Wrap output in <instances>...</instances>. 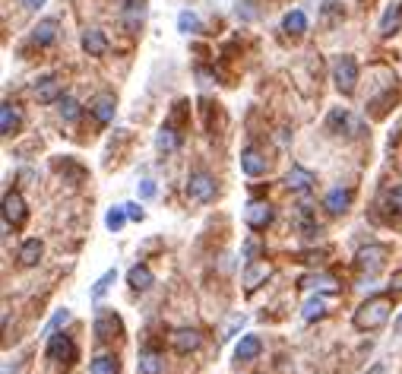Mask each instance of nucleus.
Listing matches in <instances>:
<instances>
[{
  "mask_svg": "<svg viewBox=\"0 0 402 374\" xmlns=\"http://www.w3.org/2000/svg\"><path fill=\"white\" fill-rule=\"evenodd\" d=\"M389 311H393V305H389L387 295L368 298V301L355 311V327H358V330H377V327H383L389 320Z\"/></svg>",
  "mask_w": 402,
  "mask_h": 374,
  "instance_id": "f257e3e1",
  "label": "nucleus"
},
{
  "mask_svg": "<svg viewBox=\"0 0 402 374\" xmlns=\"http://www.w3.org/2000/svg\"><path fill=\"white\" fill-rule=\"evenodd\" d=\"M333 83H336V89H339L342 96H352L355 83H358V63H355V57H348V54L336 57V63H333Z\"/></svg>",
  "mask_w": 402,
  "mask_h": 374,
  "instance_id": "f03ea898",
  "label": "nucleus"
},
{
  "mask_svg": "<svg viewBox=\"0 0 402 374\" xmlns=\"http://www.w3.org/2000/svg\"><path fill=\"white\" fill-rule=\"evenodd\" d=\"M387 257H389L387 244H368V248H362L358 254H355V264H358V270H362V273L377 276V273L383 270V264H387Z\"/></svg>",
  "mask_w": 402,
  "mask_h": 374,
  "instance_id": "7ed1b4c3",
  "label": "nucleus"
},
{
  "mask_svg": "<svg viewBox=\"0 0 402 374\" xmlns=\"http://www.w3.org/2000/svg\"><path fill=\"white\" fill-rule=\"evenodd\" d=\"M327 124H329V130H333V133H345V137H362V133H364V124L355 118L352 111H345V108H333V111H329Z\"/></svg>",
  "mask_w": 402,
  "mask_h": 374,
  "instance_id": "20e7f679",
  "label": "nucleus"
},
{
  "mask_svg": "<svg viewBox=\"0 0 402 374\" xmlns=\"http://www.w3.org/2000/svg\"><path fill=\"white\" fill-rule=\"evenodd\" d=\"M187 197L197 203H209L212 197H216V181H212V174L193 172L191 178H187Z\"/></svg>",
  "mask_w": 402,
  "mask_h": 374,
  "instance_id": "39448f33",
  "label": "nucleus"
},
{
  "mask_svg": "<svg viewBox=\"0 0 402 374\" xmlns=\"http://www.w3.org/2000/svg\"><path fill=\"white\" fill-rule=\"evenodd\" d=\"M48 359L57 361V365H73L76 346L70 343V336H64V333H51L48 336Z\"/></svg>",
  "mask_w": 402,
  "mask_h": 374,
  "instance_id": "423d86ee",
  "label": "nucleus"
},
{
  "mask_svg": "<svg viewBox=\"0 0 402 374\" xmlns=\"http://www.w3.org/2000/svg\"><path fill=\"white\" fill-rule=\"evenodd\" d=\"M244 222L251 225V229H257V232L266 229V225L273 222V207H269L266 200H253L251 207L244 209Z\"/></svg>",
  "mask_w": 402,
  "mask_h": 374,
  "instance_id": "0eeeda50",
  "label": "nucleus"
},
{
  "mask_svg": "<svg viewBox=\"0 0 402 374\" xmlns=\"http://www.w3.org/2000/svg\"><path fill=\"white\" fill-rule=\"evenodd\" d=\"M3 219H7L10 225H22V222H26V200H22L16 190L3 194Z\"/></svg>",
  "mask_w": 402,
  "mask_h": 374,
  "instance_id": "6e6552de",
  "label": "nucleus"
},
{
  "mask_svg": "<svg viewBox=\"0 0 402 374\" xmlns=\"http://www.w3.org/2000/svg\"><path fill=\"white\" fill-rule=\"evenodd\" d=\"M92 330H96L98 340H114L117 333H121V317H117L114 311H102L96 317V327H92Z\"/></svg>",
  "mask_w": 402,
  "mask_h": 374,
  "instance_id": "1a4fd4ad",
  "label": "nucleus"
},
{
  "mask_svg": "<svg viewBox=\"0 0 402 374\" xmlns=\"http://www.w3.org/2000/svg\"><path fill=\"white\" fill-rule=\"evenodd\" d=\"M146 20V0H124V26L130 32H140Z\"/></svg>",
  "mask_w": 402,
  "mask_h": 374,
  "instance_id": "9d476101",
  "label": "nucleus"
},
{
  "mask_svg": "<svg viewBox=\"0 0 402 374\" xmlns=\"http://www.w3.org/2000/svg\"><path fill=\"white\" fill-rule=\"evenodd\" d=\"M82 51H86L89 57H102L105 51H108V38H105L102 29H86V32H82Z\"/></svg>",
  "mask_w": 402,
  "mask_h": 374,
  "instance_id": "9b49d317",
  "label": "nucleus"
},
{
  "mask_svg": "<svg viewBox=\"0 0 402 374\" xmlns=\"http://www.w3.org/2000/svg\"><path fill=\"white\" fill-rule=\"evenodd\" d=\"M269 276H273V264H247V270H244V289L247 292H257Z\"/></svg>",
  "mask_w": 402,
  "mask_h": 374,
  "instance_id": "f8f14e48",
  "label": "nucleus"
},
{
  "mask_svg": "<svg viewBox=\"0 0 402 374\" xmlns=\"http://www.w3.org/2000/svg\"><path fill=\"white\" fill-rule=\"evenodd\" d=\"M32 92H35V98H38L41 105H51V102L61 98V80L57 77H41Z\"/></svg>",
  "mask_w": 402,
  "mask_h": 374,
  "instance_id": "ddd939ff",
  "label": "nucleus"
},
{
  "mask_svg": "<svg viewBox=\"0 0 402 374\" xmlns=\"http://www.w3.org/2000/svg\"><path fill=\"white\" fill-rule=\"evenodd\" d=\"M241 172L247 174V178H257V174L266 172V159L260 149H253V146H247L244 153H241Z\"/></svg>",
  "mask_w": 402,
  "mask_h": 374,
  "instance_id": "4468645a",
  "label": "nucleus"
},
{
  "mask_svg": "<svg viewBox=\"0 0 402 374\" xmlns=\"http://www.w3.org/2000/svg\"><path fill=\"white\" fill-rule=\"evenodd\" d=\"M20 124H22L20 108L10 105V102H3V108H0V133H3V137H13V133L20 130Z\"/></svg>",
  "mask_w": 402,
  "mask_h": 374,
  "instance_id": "2eb2a0df",
  "label": "nucleus"
},
{
  "mask_svg": "<svg viewBox=\"0 0 402 374\" xmlns=\"http://www.w3.org/2000/svg\"><path fill=\"white\" fill-rule=\"evenodd\" d=\"M200 343H203V336H200L197 330H174L171 333V346L184 355L193 352V349H200Z\"/></svg>",
  "mask_w": 402,
  "mask_h": 374,
  "instance_id": "dca6fc26",
  "label": "nucleus"
},
{
  "mask_svg": "<svg viewBox=\"0 0 402 374\" xmlns=\"http://www.w3.org/2000/svg\"><path fill=\"white\" fill-rule=\"evenodd\" d=\"M57 32H61V22L57 20H41L38 26L32 29V42L35 45H51V42H57Z\"/></svg>",
  "mask_w": 402,
  "mask_h": 374,
  "instance_id": "f3484780",
  "label": "nucleus"
},
{
  "mask_svg": "<svg viewBox=\"0 0 402 374\" xmlns=\"http://www.w3.org/2000/svg\"><path fill=\"white\" fill-rule=\"evenodd\" d=\"M137 368H140V374H162L165 371L162 352H156V349H143V352H140Z\"/></svg>",
  "mask_w": 402,
  "mask_h": 374,
  "instance_id": "a211bd4d",
  "label": "nucleus"
},
{
  "mask_svg": "<svg viewBox=\"0 0 402 374\" xmlns=\"http://www.w3.org/2000/svg\"><path fill=\"white\" fill-rule=\"evenodd\" d=\"M348 203H352V190H345V187H336V190H329V194H327L323 207H327L333 216H339V213H345V209H348Z\"/></svg>",
  "mask_w": 402,
  "mask_h": 374,
  "instance_id": "6ab92c4d",
  "label": "nucleus"
},
{
  "mask_svg": "<svg viewBox=\"0 0 402 374\" xmlns=\"http://www.w3.org/2000/svg\"><path fill=\"white\" fill-rule=\"evenodd\" d=\"M127 283H130V289L146 292L152 283H156V276H152V270H149V267L137 264V267H130V273H127Z\"/></svg>",
  "mask_w": 402,
  "mask_h": 374,
  "instance_id": "aec40b11",
  "label": "nucleus"
},
{
  "mask_svg": "<svg viewBox=\"0 0 402 374\" xmlns=\"http://www.w3.org/2000/svg\"><path fill=\"white\" fill-rule=\"evenodd\" d=\"M285 187L288 190H311V187H314V174L307 172V168L295 165L292 172L285 174Z\"/></svg>",
  "mask_w": 402,
  "mask_h": 374,
  "instance_id": "412c9836",
  "label": "nucleus"
},
{
  "mask_svg": "<svg viewBox=\"0 0 402 374\" xmlns=\"http://www.w3.org/2000/svg\"><path fill=\"white\" fill-rule=\"evenodd\" d=\"M114 96H98L96 102H92V114H96L98 124H111L114 121Z\"/></svg>",
  "mask_w": 402,
  "mask_h": 374,
  "instance_id": "4be33fe9",
  "label": "nucleus"
},
{
  "mask_svg": "<svg viewBox=\"0 0 402 374\" xmlns=\"http://www.w3.org/2000/svg\"><path fill=\"white\" fill-rule=\"evenodd\" d=\"M41 254H45V244H41L38 238H29V241H22V248H20V264L35 267L41 260Z\"/></svg>",
  "mask_w": 402,
  "mask_h": 374,
  "instance_id": "5701e85b",
  "label": "nucleus"
},
{
  "mask_svg": "<svg viewBox=\"0 0 402 374\" xmlns=\"http://www.w3.org/2000/svg\"><path fill=\"white\" fill-rule=\"evenodd\" d=\"M260 349H263V343H260V336H241L238 349H234V359L238 361H251L260 355Z\"/></svg>",
  "mask_w": 402,
  "mask_h": 374,
  "instance_id": "b1692460",
  "label": "nucleus"
},
{
  "mask_svg": "<svg viewBox=\"0 0 402 374\" xmlns=\"http://www.w3.org/2000/svg\"><path fill=\"white\" fill-rule=\"evenodd\" d=\"M399 26H402V3H396V7H389L387 13H383V20H380V35L399 32Z\"/></svg>",
  "mask_w": 402,
  "mask_h": 374,
  "instance_id": "393cba45",
  "label": "nucleus"
},
{
  "mask_svg": "<svg viewBox=\"0 0 402 374\" xmlns=\"http://www.w3.org/2000/svg\"><path fill=\"white\" fill-rule=\"evenodd\" d=\"M301 285H307V289H320V292H336V289H339V283H336L329 273H314V276H304V279H301Z\"/></svg>",
  "mask_w": 402,
  "mask_h": 374,
  "instance_id": "a878e982",
  "label": "nucleus"
},
{
  "mask_svg": "<svg viewBox=\"0 0 402 374\" xmlns=\"http://www.w3.org/2000/svg\"><path fill=\"white\" fill-rule=\"evenodd\" d=\"M282 29H285L288 35H304L307 32V16L301 13V10H292V13L282 20Z\"/></svg>",
  "mask_w": 402,
  "mask_h": 374,
  "instance_id": "bb28decb",
  "label": "nucleus"
},
{
  "mask_svg": "<svg viewBox=\"0 0 402 374\" xmlns=\"http://www.w3.org/2000/svg\"><path fill=\"white\" fill-rule=\"evenodd\" d=\"M301 314H304V320H320L323 314H327V301H323L320 295L307 298V301H304V308H301Z\"/></svg>",
  "mask_w": 402,
  "mask_h": 374,
  "instance_id": "cd10ccee",
  "label": "nucleus"
},
{
  "mask_svg": "<svg viewBox=\"0 0 402 374\" xmlns=\"http://www.w3.org/2000/svg\"><path fill=\"white\" fill-rule=\"evenodd\" d=\"M92 374H121V361L114 355H98L92 361Z\"/></svg>",
  "mask_w": 402,
  "mask_h": 374,
  "instance_id": "c85d7f7f",
  "label": "nucleus"
},
{
  "mask_svg": "<svg viewBox=\"0 0 402 374\" xmlns=\"http://www.w3.org/2000/svg\"><path fill=\"white\" fill-rule=\"evenodd\" d=\"M57 111H61L64 121H76V118H80V102L70 98V96H61V98H57Z\"/></svg>",
  "mask_w": 402,
  "mask_h": 374,
  "instance_id": "c756f323",
  "label": "nucleus"
},
{
  "mask_svg": "<svg viewBox=\"0 0 402 374\" xmlns=\"http://www.w3.org/2000/svg\"><path fill=\"white\" fill-rule=\"evenodd\" d=\"M124 222H127V209H124V207L108 209V216H105V225H108L111 232H121V229H124Z\"/></svg>",
  "mask_w": 402,
  "mask_h": 374,
  "instance_id": "7c9ffc66",
  "label": "nucleus"
},
{
  "mask_svg": "<svg viewBox=\"0 0 402 374\" xmlns=\"http://www.w3.org/2000/svg\"><path fill=\"white\" fill-rule=\"evenodd\" d=\"M177 29L184 35H191V32H200V20H197V13H191V10H184V13L177 16Z\"/></svg>",
  "mask_w": 402,
  "mask_h": 374,
  "instance_id": "2f4dec72",
  "label": "nucleus"
},
{
  "mask_svg": "<svg viewBox=\"0 0 402 374\" xmlns=\"http://www.w3.org/2000/svg\"><path fill=\"white\" fill-rule=\"evenodd\" d=\"M156 146L162 149V153H171V149L177 146L174 130H171V127H162V130H158V137H156Z\"/></svg>",
  "mask_w": 402,
  "mask_h": 374,
  "instance_id": "473e14b6",
  "label": "nucleus"
},
{
  "mask_svg": "<svg viewBox=\"0 0 402 374\" xmlns=\"http://www.w3.org/2000/svg\"><path fill=\"white\" fill-rule=\"evenodd\" d=\"M114 279H117V273H114V270H108V273H105V276L98 279L96 285H92V298H96V301H98V298H105V292L111 289V283H114Z\"/></svg>",
  "mask_w": 402,
  "mask_h": 374,
  "instance_id": "72a5a7b5",
  "label": "nucleus"
},
{
  "mask_svg": "<svg viewBox=\"0 0 402 374\" xmlns=\"http://www.w3.org/2000/svg\"><path fill=\"white\" fill-rule=\"evenodd\" d=\"M67 320H70V311H67V308H64V311H57L54 317H51L48 324H45V336H51V333H57V327H64V324H67Z\"/></svg>",
  "mask_w": 402,
  "mask_h": 374,
  "instance_id": "f704fd0d",
  "label": "nucleus"
},
{
  "mask_svg": "<svg viewBox=\"0 0 402 374\" xmlns=\"http://www.w3.org/2000/svg\"><path fill=\"white\" fill-rule=\"evenodd\" d=\"M387 207L396 209V213L402 216V184H396V187H389V190H387Z\"/></svg>",
  "mask_w": 402,
  "mask_h": 374,
  "instance_id": "c9c22d12",
  "label": "nucleus"
},
{
  "mask_svg": "<svg viewBox=\"0 0 402 374\" xmlns=\"http://www.w3.org/2000/svg\"><path fill=\"white\" fill-rule=\"evenodd\" d=\"M124 209H127V219H133V222H143L146 219V213L140 209V203H124Z\"/></svg>",
  "mask_w": 402,
  "mask_h": 374,
  "instance_id": "e433bc0d",
  "label": "nucleus"
},
{
  "mask_svg": "<svg viewBox=\"0 0 402 374\" xmlns=\"http://www.w3.org/2000/svg\"><path fill=\"white\" fill-rule=\"evenodd\" d=\"M140 197L152 200V197H156V181H140Z\"/></svg>",
  "mask_w": 402,
  "mask_h": 374,
  "instance_id": "4c0bfd02",
  "label": "nucleus"
},
{
  "mask_svg": "<svg viewBox=\"0 0 402 374\" xmlns=\"http://www.w3.org/2000/svg\"><path fill=\"white\" fill-rule=\"evenodd\" d=\"M389 285H393L396 292H402V270H396V273H393V279H389Z\"/></svg>",
  "mask_w": 402,
  "mask_h": 374,
  "instance_id": "58836bf2",
  "label": "nucleus"
},
{
  "mask_svg": "<svg viewBox=\"0 0 402 374\" xmlns=\"http://www.w3.org/2000/svg\"><path fill=\"white\" fill-rule=\"evenodd\" d=\"M41 3H45V0H22V7H26V10H38Z\"/></svg>",
  "mask_w": 402,
  "mask_h": 374,
  "instance_id": "ea45409f",
  "label": "nucleus"
},
{
  "mask_svg": "<svg viewBox=\"0 0 402 374\" xmlns=\"http://www.w3.org/2000/svg\"><path fill=\"white\" fill-rule=\"evenodd\" d=\"M368 374H383V365H380V361H377V365L374 368H371V371Z\"/></svg>",
  "mask_w": 402,
  "mask_h": 374,
  "instance_id": "a19ab883",
  "label": "nucleus"
},
{
  "mask_svg": "<svg viewBox=\"0 0 402 374\" xmlns=\"http://www.w3.org/2000/svg\"><path fill=\"white\" fill-rule=\"evenodd\" d=\"M396 333H399V336H402V317L396 320Z\"/></svg>",
  "mask_w": 402,
  "mask_h": 374,
  "instance_id": "79ce46f5",
  "label": "nucleus"
}]
</instances>
